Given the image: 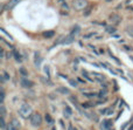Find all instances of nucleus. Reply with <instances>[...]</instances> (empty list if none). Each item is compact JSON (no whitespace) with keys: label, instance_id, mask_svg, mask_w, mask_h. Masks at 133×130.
Wrapping results in <instances>:
<instances>
[{"label":"nucleus","instance_id":"a211bd4d","mask_svg":"<svg viewBox=\"0 0 133 130\" xmlns=\"http://www.w3.org/2000/svg\"><path fill=\"white\" fill-rule=\"evenodd\" d=\"M9 80V75L7 74V72H2V75H1V81L5 82V81H8Z\"/></svg>","mask_w":133,"mask_h":130},{"label":"nucleus","instance_id":"393cba45","mask_svg":"<svg viewBox=\"0 0 133 130\" xmlns=\"http://www.w3.org/2000/svg\"><path fill=\"white\" fill-rule=\"evenodd\" d=\"M0 31H1V32H2V33H4V34H6V35H7V36H8V38H9V39H11V40H13V38H12V36H11V35H9L8 33H6V31H5L4 28H0Z\"/></svg>","mask_w":133,"mask_h":130},{"label":"nucleus","instance_id":"423d86ee","mask_svg":"<svg viewBox=\"0 0 133 130\" xmlns=\"http://www.w3.org/2000/svg\"><path fill=\"white\" fill-rule=\"evenodd\" d=\"M21 86L25 87V88H32L34 86V82L30 81V80H27L26 78H21Z\"/></svg>","mask_w":133,"mask_h":130},{"label":"nucleus","instance_id":"c756f323","mask_svg":"<svg viewBox=\"0 0 133 130\" xmlns=\"http://www.w3.org/2000/svg\"><path fill=\"white\" fill-rule=\"evenodd\" d=\"M69 82H70V85H71V86H74V87H77V82H76V81H74V80H70Z\"/></svg>","mask_w":133,"mask_h":130},{"label":"nucleus","instance_id":"39448f33","mask_svg":"<svg viewBox=\"0 0 133 130\" xmlns=\"http://www.w3.org/2000/svg\"><path fill=\"white\" fill-rule=\"evenodd\" d=\"M20 1L21 0H9L6 5H4V6H5V9H12V8H14Z\"/></svg>","mask_w":133,"mask_h":130},{"label":"nucleus","instance_id":"7ed1b4c3","mask_svg":"<svg viewBox=\"0 0 133 130\" xmlns=\"http://www.w3.org/2000/svg\"><path fill=\"white\" fill-rule=\"evenodd\" d=\"M30 124L33 127H40L42 124V117L39 113H34L30 116Z\"/></svg>","mask_w":133,"mask_h":130},{"label":"nucleus","instance_id":"4468645a","mask_svg":"<svg viewBox=\"0 0 133 130\" xmlns=\"http://www.w3.org/2000/svg\"><path fill=\"white\" fill-rule=\"evenodd\" d=\"M57 91H59V93H62V94H70V90H69L68 88H64V87L57 88Z\"/></svg>","mask_w":133,"mask_h":130},{"label":"nucleus","instance_id":"72a5a7b5","mask_svg":"<svg viewBox=\"0 0 133 130\" xmlns=\"http://www.w3.org/2000/svg\"><path fill=\"white\" fill-rule=\"evenodd\" d=\"M105 1H107V2H111V1H113V0H105Z\"/></svg>","mask_w":133,"mask_h":130},{"label":"nucleus","instance_id":"0eeeda50","mask_svg":"<svg viewBox=\"0 0 133 130\" xmlns=\"http://www.w3.org/2000/svg\"><path fill=\"white\" fill-rule=\"evenodd\" d=\"M74 40H75V36H73V35H68V36H66V38H63L62 39V45H70L71 42H74Z\"/></svg>","mask_w":133,"mask_h":130},{"label":"nucleus","instance_id":"b1692460","mask_svg":"<svg viewBox=\"0 0 133 130\" xmlns=\"http://www.w3.org/2000/svg\"><path fill=\"white\" fill-rule=\"evenodd\" d=\"M46 121H47V122H48V123H53V120H52V117L49 116L48 114H47V115H46Z\"/></svg>","mask_w":133,"mask_h":130},{"label":"nucleus","instance_id":"20e7f679","mask_svg":"<svg viewBox=\"0 0 133 130\" xmlns=\"http://www.w3.org/2000/svg\"><path fill=\"white\" fill-rule=\"evenodd\" d=\"M109 21L112 25H114V26H118L120 24V21H121V18H120V15H118V14H111L109 17Z\"/></svg>","mask_w":133,"mask_h":130},{"label":"nucleus","instance_id":"f704fd0d","mask_svg":"<svg viewBox=\"0 0 133 130\" xmlns=\"http://www.w3.org/2000/svg\"><path fill=\"white\" fill-rule=\"evenodd\" d=\"M53 130H55V129H53Z\"/></svg>","mask_w":133,"mask_h":130},{"label":"nucleus","instance_id":"f8f14e48","mask_svg":"<svg viewBox=\"0 0 133 130\" xmlns=\"http://www.w3.org/2000/svg\"><path fill=\"white\" fill-rule=\"evenodd\" d=\"M92 8H93L92 6H88L87 8L84 9V13H83V15H84V17H89V15L91 14V11H92Z\"/></svg>","mask_w":133,"mask_h":130},{"label":"nucleus","instance_id":"2eb2a0df","mask_svg":"<svg viewBox=\"0 0 133 130\" xmlns=\"http://www.w3.org/2000/svg\"><path fill=\"white\" fill-rule=\"evenodd\" d=\"M105 29H106V32L110 33L111 35H112V34H114V33H116V31H117V29H116V27H112V26H106V28H105Z\"/></svg>","mask_w":133,"mask_h":130},{"label":"nucleus","instance_id":"9b49d317","mask_svg":"<svg viewBox=\"0 0 133 130\" xmlns=\"http://www.w3.org/2000/svg\"><path fill=\"white\" fill-rule=\"evenodd\" d=\"M125 32L130 35V36H132L133 38V26H131V25H128V26H126V28H125Z\"/></svg>","mask_w":133,"mask_h":130},{"label":"nucleus","instance_id":"2f4dec72","mask_svg":"<svg viewBox=\"0 0 133 130\" xmlns=\"http://www.w3.org/2000/svg\"><path fill=\"white\" fill-rule=\"evenodd\" d=\"M57 1H59V2H60V4H63V2H66V1H64V0H57Z\"/></svg>","mask_w":133,"mask_h":130},{"label":"nucleus","instance_id":"ddd939ff","mask_svg":"<svg viewBox=\"0 0 133 130\" xmlns=\"http://www.w3.org/2000/svg\"><path fill=\"white\" fill-rule=\"evenodd\" d=\"M80 26H75L73 28V31H71V33H70V35H73V36H76L77 34H78V32H80Z\"/></svg>","mask_w":133,"mask_h":130},{"label":"nucleus","instance_id":"412c9836","mask_svg":"<svg viewBox=\"0 0 133 130\" xmlns=\"http://www.w3.org/2000/svg\"><path fill=\"white\" fill-rule=\"evenodd\" d=\"M96 34H97V33H89V34H87V35H84V36H83V38H84V39H90V38H93V36H96Z\"/></svg>","mask_w":133,"mask_h":130},{"label":"nucleus","instance_id":"bb28decb","mask_svg":"<svg viewBox=\"0 0 133 130\" xmlns=\"http://www.w3.org/2000/svg\"><path fill=\"white\" fill-rule=\"evenodd\" d=\"M84 95H87L88 97H93V96H96V94H95V93H84Z\"/></svg>","mask_w":133,"mask_h":130},{"label":"nucleus","instance_id":"f03ea898","mask_svg":"<svg viewBox=\"0 0 133 130\" xmlns=\"http://www.w3.org/2000/svg\"><path fill=\"white\" fill-rule=\"evenodd\" d=\"M73 6L76 11H84L88 7V1L87 0H74Z\"/></svg>","mask_w":133,"mask_h":130},{"label":"nucleus","instance_id":"4be33fe9","mask_svg":"<svg viewBox=\"0 0 133 130\" xmlns=\"http://www.w3.org/2000/svg\"><path fill=\"white\" fill-rule=\"evenodd\" d=\"M20 74L22 75V76H27V75H28V72L22 67V68H20Z\"/></svg>","mask_w":133,"mask_h":130},{"label":"nucleus","instance_id":"dca6fc26","mask_svg":"<svg viewBox=\"0 0 133 130\" xmlns=\"http://www.w3.org/2000/svg\"><path fill=\"white\" fill-rule=\"evenodd\" d=\"M11 124H12L13 127H15L16 129H19V128H20V122H19L16 118H13V120H12V122H11Z\"/></svg>","mask_w":133,"mask_h":130},{"label":"nucleus","instance_id":"6ab92c4d","mask_svg":"<svg viewBox=\"0 0 133 130\" xmlns=\"http://www.w3.org/2000/svg\"><path fill=\"white\" fill-rule=\"evenodd\" d=\"M71 114H73V113H71V109H70L69 107H66V109H64V116L68 118V117L71 116Z\"/></svg>","mask_w":133,"mask_h":130},{"label":"nucleus","instance_id":"6e6552de","mask_svg":"<svg viewBox=\"0 0 133 130\" xmlns=\"http://www.w3.org/2000/svg\"><path fill=\"white\" fill-rule=\"evenodd\" d=\"M41 61H42V59H41L40 54H39V53H35V66H36V67H40Z\"/></svg>","mask_w":133,"mask_h":130},{"label":"nucleus","instance_id":"473e14b6","mask_svg":"<svg viewBox=\"0 0 133 130\" xmlns=\"http://www.w3.org/2000/svg\"><path fill=\"white\" fill-rule=\"evenodd\" d=\"M74 128H73V125H70V127H69V130H73Z\"/></svg>","mask_w":133,"mask_h":130},{"label":"nucleus","instance_id":"7c9ffc66","mask_svg":"<svg viewBox=\"0 0 133 130\" xmlns=\"http://www.w3.org/2000/svg\"><path fill=\"white\" fill-rule=\"evenodd\" d=\"M124 48H125L126 51H131V49H132V48H130V47H127V46H124Z\"/></svg>","mask_w":133,"mask_h":130},{"label":"nucleus","instance_id":"1a4fd4ad","mask_svg":"<svg viewBox=\"0 0 133 130\" xmlns=\"http://www.w3.org/2000/svg\"><path fill=\"white\" fill-rule=\"evenodd\" d=\"M91 75H92L97 81H103V80H104V75H102V74H98V73H91Z\"/></svg>","mask_w":133,"mask_h":130},{"label":"nucleus","instance_id":"f3484780","mask_svg":"<svg viewBox=\"0 0 133 130\" xmlns=\"http://www.w3.org/2000/svg\"><path fill=\"white\" fill-rule=\"evenodd\" d=\"M13 55H14V58H15V60L18 61V62H21L22 61V59H21V55L19 54V53L16 52V51H13Z\"/></svg>","mask_w":133,"mask_h":130},{"label":"nucleus","instance_id":"c85d7f7f","mask_svg":"<svg viewBox=\"0 0 133 130\" xmlns=\"http://www.w3.org/2000/svg\"><path fill=\"white\" fill-rule=\"evenodd\" d=\"M4 100H5V91L4 89H1V102H4Z\"/></svg>","mask_w":133,"mask_h":130},{"label":"nucleus","instance_id":"aec40b11","mask_svg":"<svg viewBox=\"0 0 133 130\" xmlns=\"http://www.w3.org/2000/svg\"><path fill=\"white\" fill-rule=\"evenodd\" d=\"M0 111H1V117L5 118V116H6V109H5V105L4 104L0 105Z\"/></svg>","mask_w":133,"mask_h":130},{"label":"nucleus","instance_id":"9d476101","mask_svg":"<svg viewBox=\"0 0 133 130\" xmlns=\"http://www.w3.org/2000/svg\"><path fill=\"white\" fill-rule=\"evenodd\" d=\"M42 35H43L44 38H52V36L55 35V31H47V32H43Z\"/></svg>","mask_w":133,"mask_h":130},{"label":"nucleus","instance_id":"cd10ccee","mask_svg":"<svg viewBox=\"0 0 133 130\" xmlns=\"http://www.w3.org/2000/svg\"><path fill=\"white\" fill-rule=\"evenodd\" d=\"M44 72H46V74L48 75V78H49V76H50V73H49V67H48V66L44 67Z\"/></svg>","mask_w":133,"mask_h":130},{"label":"nucleus","instance_id":"5701e85b","mask_svg":"<svg viewBox=\"0 0 133 130\" xmlns=\"http://www.w3.org/2000/svg\"><path fill=\"white\" fill-rule=\"evenodd\" d=\"M62 9H66V12L69 11V6H68V4H66V2H63V4H62Z\"/></svg>","mask_w":133,"mask_h":130},{"label":"nucleus","instance_id":"f257e3e1","mask_svg":"<svg viewBox=\"0 0 133 130\" xmlns=\"http://www.w3.org/2000/svg\"><path fill=\"white\" fill-rule=\"evenodd\" d=\"M19 115L23 118H28L29 116H32V107L28 103H23L19 109Z\"/></svg>","mask_w":133,"mask_h":130},{"label":"nucleus","instance_id":"a878e982","mask_svg":"<svg viewBox=\"0 0 133 130\" xmlns=\"http://www.w3.org/2000/svg\"><path fill=\"white\" fill-rule=\"evenodd\" d=\"M7 130H18V129H16L15 127H13V125H12L11 123H9L8 125H7Z\"/></svg>","mask_w":133,"mask_h":130}]
</instances>
